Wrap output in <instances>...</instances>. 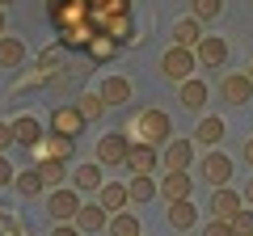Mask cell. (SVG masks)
Instances as JSON below:
<instances>
[{"instance_id": "6da1fadb", "label": "cell", "mask_w": 253, "mask_h": 236, "mask_svg": "<svg viewBox=\"0 0 253 236\" xmlns=\"http://www.w3.org/2000/svg\"><path fill=\"white\" fill-rule=\"evenodd\" d=\"M173 135V122H169V114L165 110H156V106H148V110H139L135 118H131V139L135 144H165V139Z\"/></svg>"}, {"instance_id": "7a4b0ae2", "label": "cell", "mask_w": 253, "mask_h": 236, "mask_svg": "<svg viewBox=\"0 0 253 236\" xmlns=\"http://www.w3.org/2000/svg\"><path fill=\"white\" fill-rule=\"evenodd\" d=\"M161 72L169 76L173 84H186V80H194V72H199V55L186 51V46H169V51L161 55Z\"/></svg>"}, {"instance_id": "3957f363", "label": "cell", "mask_w": 253, "mask_h": 236, "mask_svg": "<svg viewBox=\"0 0 253 236\" xmlns=\"http://www.w3.org/2000/svg\"><path fill=\"white\" fill-rule=\"evenodd\" d=\"M46 17L55 30H72L81 21H89V4L84 0H46Z\"/></svg>"}, {"instance_id": "277c9868", "label": "cell", "mask_w": 253, "mask_h": 236, "mask_svg": "<svg viewBox=\"0 0 253 236\" xmlns=\"http://www.w3.org/2000/svg\"><path fill=\"white\" fill-rule=\"evenodd\" d=\"M131 148H135V139H131V135H123V131H110V135L97 139V164H126Z\"/></svg>"}, {"instance_id": "5b68a950", "label": "cell", "mask_w": 253, "mask_h": 236, "mask_svg": "<svg viewBox=\"0 0 253 236\" xmlns=\"http://www.w3.org/2000/svg\"><path fill=\"white\" fill-rule=\"evenodd\" d=\"M81 207H84V202H81L76 190H51V207H46V211H51L55 224H76Z\"/></svg>"}, {"instance_id": "8992f818", "label": "cell", "mask_w": 253, "mask_h": 236, "mask_svg": "<svg viewBox=\"0 0 253 236\" xmlns=\"http://www.w3.org/2000/svg\"><path fill=\"white\" fill-rule=\"evenodd\" d=\"M219 97H224L228 106H249L253 101V80L245 72H228L224 80H219Z\"/></svg>"}, {"instance_id": "52a82bcc", "label": "cell", "mask_w": 253, "mask_h": 236, "mask_svg": "<svg viewBox=\"0 0 253 236\" xmlns=\"http://www.w3.org/2000/svg\"><path fill=\"white\" fill-rule=\"evenodd\" d=\"M51 131L55 135H63V139H76L84 131V114L76 106H59V110H51Z\"/></svg>"}, {"instance_id": "ba28073f", "label": "cell", "mask_w": 253, "mask_h": 236, "mask_svg": "<svg viewBox=\"0 0 253 236\" xmlns=\"http://www.w3.org/2000/svg\"><path fill=\"white\" fill-rule=\"evenodd\" d=\"M207 207H211V215H215V219L232 224V219L245 211V198H241L236 190H228V186H224V190H215V194H211V202H207Z\"/></svg>"}, {"instance_id": "9c48e42d", "label": "cell", "mask_w": 253, "mask_h": 236, "mask_svg": "<svg viewBox=\"0 0 253 236\" xmlns=\"http://www.w3.org/2000/svg\"><path fill=\"white\" fill-rule=\"evenodd\" d=\"M203 177H207L215 190H224V186L232 182V156H224V152H207V156H203Z\"/></svg>"}, {"instance_id": "30bf717a", "label": "cell", "mask_w": 253, "mask_h": 236, "mask_svg": "<svg viewBox=\"0 0 253 236\" xmlns=\"http://www.w3.org/2000/svg\"><path fill=\"white\" fill-rule=\"evenodd\" d=\"M9 127H13V144H21V148H38V144L46 139V135H42V122H38L34 114H21V118H13Z\"/></svg>"}, {"instance_id": "8fae6325", "label": "cell", "mask_w": 253, "mask_h": 236, "mask_svg": "<svg viewBox=\"0 0 253 236\" xmlns=\"http://www.w3.org/2000/svg\"><path fill=\"white\" fill-rule=\"evenodd\" d=\"M101 164L97 160H89V164H76L72 169V190L76 194H101Z\"/></svg>"}, {"instance_id": "7c38bea8", "label": "cell", "mask_w": 253, "mask_h": 236, "mask_svg": "<svg viewBox=\"0 0 253 236\" xmlns=\"http://www.w3.org/2000/svg\"><path fill=\"white\" fill-rule=\"evenodd\" d=\"M156 148L152 144H135L131 148V156H126V169H131V177H152V169H156Z\"/></svg>"}, {"instance_id": "4fadbf2b", "label": "cell", "mask_w": 253, "mask_h": 236, "mask_svg": "<svg viewBox=\"0 0 253 236\" xmlns=\"http://www.w3.org/2000/svg\"><path fill=\"white\" fill-rule=\"evenodd\" d=\"M203 38H207V34H203V21L199 17H177V21H173V46H186V51H190V46H199Z\"/></svg>"}, {"instance_id": "5bb4252c", "label": "cell", "mask_w": 253, "mask_h": 236, "mask_svg": "<svg viewBox=\"0 0 253 236\" xmlns=\"http://www.w3.org/2000/svg\"><path fill=\"white\" fill-rule=\"evenodd\" d=\"M190 160H194L190 139H169V148H165V169H169V173H186Z\"/></svg>"}, {"instance_id": "9a60e30c", "label": "cell", "mask_w": 253, "mask_h": 236, "mask_svg": "<svg viewBox=\"0 0 253 236\" xmlns=\"http://www.w3.org/2000/svg\"><path fill=\"white\" fill-rule=\"evenodd\" d=\"M76 228H81V232H106L110 228V211L101 207V202H84L81 215H76Z\"/></svg>"}, {"instance_id": "2e32d148", "label": "cell", "mask_w": 253, "mask_h": 236, "mask_svg": "<svg viewBox=\"0 0 253 236\" xmlns=\"http://www.w3.org/2000/svg\"><path fill=\"white\" fill-rule=\"evenodd\" d=\"M93 38H97V26H93V21H81V26H72V30H59V42L68 46V51H89Z\"/></svg>"}, {"instance_id": "e0dca14e", "label": "cell", "mask_w": 253, "mask_h": 236, "mask_svg": "<svg viewBox=\"0 0 253 236\" xmlns=\"http://www.w3.org/2000/svg\"><path fill=\"white\" fill-rule=\"evenodd\" d=\"M190 190H194L190 173H165V177H161V194H165L169 202H186Z\"/></svg>"}, {"instance_id": "ac0fdd59", "label": "cell", "mask_w": 253, "mask_h": 236, "mask_svg": "<svg viewBox=\"0 0 253 236\" xmlns=\"http://www.w3.org/2000/svg\"><path fill=\"white\" fill-rule=\"evenodd\" d=\"M97 202L110 211V215H123L126 202H131V190H126V186H118V182H106V186H101V194H97Z\"/></svg>"}, {"instance_id": "d6986e66", "label": "cell", "mask_w": 253, "mask_h": 236, "mask_svg": "<svg viewBox=\"0 0 253 236\" xmlns=\"http://www.w3.org/2000/svg\"><path fill=\"white\" fill-rule=\"evenodd\" d=\"M34 156L38 160H72V139H63V135H51V139H42V144L34 148Z\"/></svg>"}, {"instance_id": "ffe728a7", "label": "cell", "mask_w": 253, "mask_h": 236, "mask_svg": "<svg viewBox=\"0 0 253 236\" xmlns=\"http://www.w3.org/2000/svg\"><path fill=\"white\" fill-rule=\"evenodd\" d=\"M194 55H199L203 68H219L228 59V42H224V38H203V42L194 46Z\"/></svg>"}, {"instance_id": "44dd1931", "label": "cell", "mask_w": 253, "mask_h": 236, "mask_svg": "<svg viewBox=\"0 0 253 236\" xmlns=\"http://www.w3.org/2000/svg\"><path fill=\"white\" fill-rule=\"evenodd\" d=\"M207 97H211V93H207V84H203L199 76L186 80V84H177V101H181L186 110H203V106H207Z\"/></svg>"}, {"instance_id": "7402d4cb", "label": "cell", "mask_w": 253, "mask_h": 236, "mask_svg": "<svg viewBox=\"0 0 253 236\" xmlns=\"http://www.w3.org/2000/svg\"><path fill=\"white\" fill-rule=\"evenodd\" d=\"M101 101H106V106H126V101H131V80H126V76H110V80L101 84Z\"/></svg>"}, {"instance_id": "603a6c76", "label": "cell", "mask_w": 253, "mask_h": 236, "mask_svg": "<svg viewBox=\"0 0 253 236\" xmlns=\"http://www.w3.org/2000/svg\"><path fill=\"white\" fill-rule=\"evenodd\" d=\"M169 224L177 228V232H190V228L199 224V207H194V202H169Z\"/></svg>"}, {"instance_id": "cb8c5ba5", "label": "cell", "mask_w": 253, "mask_h": 236, "mask_svg": "<svg viewBox=\"0 0 253 236\" xmlns=\"http://www.w3.org/2000/svg\"><path fill=\"white\" fill-rule=\"evenodd\" d=\"M13 186H17L21 198H38V194L46 190V182H42V173H38V169H21L17 177H13Z\"/></svg>"}, {"instance_id": "d4e9b609", "label": "cell", "mask_w": 253, "mask_h": 236, "mask_svg": "<svg viewBox=\"0 0 253 236\" xmlns=\"http://www.w3.org/2000/svg\"><path fill=\"white\" fill-rule=\"evenodd\" d=\"M21 59H26V42L4 34L0 38V68H21Z\"/></svg>"}, {"instance_id": "484cf974", "label": "cell", "mask_w": 253, "mask_h": 236, "mask_svg": "<svg viewBox=\"0 0 253 236\" xmlns=\"http://www.w3.org/2000/svg\"><path fill=\"white\" fill-rule=\"evenodd\" d=\"M224 118H203L199 122V131H194V139L199 144H207V148H219V139H224Z\"/></svg>"}, {"instance_id": "4316f807", "label": "cell", "mask_w": 253, "mask_h": 236, "mask_svg": "<svg viewBox=\"0 0 253 236\" xmlns=\"http://www.w3.org/2000/svg\"><path fill=\"white\" fill-rule=\"evenodd\" d=\"M76 110L84 114V122H97V118L106 114V101H101V93H81V97H76Z\"/></svg>"}, {"instance_id": "83f0119b", "label": "cell", "mask_w": 253, "mask_h": 236, "mask_svg": "<svg viewBox=\"0 0 253 236\" xmlns=\"http://www.w3.org/2000/svg\"><path fill=\"white\" fill-rule=\"evenodd\" d=\"M84 55H89V59H97V64H106V59H114V55H118V42H114L110 34H97V38L89 42V51H84Z\"/></svg>"}, {"instance_id": "f1b7e54d", "label": "cell", "mask_w": 253, "mask_h": 236, "mask_svg": "<svg viewBox=\"0 0 253 236\" xmlns=\"http://www.w3.org/2000/svg\"><path fill=\"white\" fill-rule=\"evenodd\" d=\"M131 202H152V194H161V182H152V177H131Z\"/></svg>"}, {"instance_id": "f546056e", "label": "cell", "mask_w": 253, "mask_h": 236, "mask_svg": "<svg viewBox=\"0 0 253 236\" xmlns=\"http://www.w3.org/2000/svg\"><path fill=\"white\" fill-rule=\"evenodd\" d=\"M34 169L42 173V182L51 186V190H59V182H63V177H68V164H63V160H38Z\"/></svg>"}, {"instance_id": "4dcf8cb0", "label": "cell", "mask_w": 253, "mask_h": 236, "mask_svg": "<svg viewBox=\"0 0 253 236\" xmlns=\"http://www.w3.org/2000/svg\"><path fill=\"white\" fill-rule=\"evenodd\" d=\"M110 236H144V232H139V219L123 211V215H110Z\"/></svg>"}, {"instance_id": "1f68e13d", "label": "cell", "mask_w": 253, "mask_h": 236, "mask_svg": "<svg viewBox=\"0 0 253 236\" xmlns=\"http://www.w3.org/2000/svg\"><path fill=\"white\" fill-rule=\"evenodd\" d=\"M0 236H30V228H26V219L0 211Z\"/></svg>"}, {"instance_id": "d6a6232c", "label": "cell", "mask_w": 253, "mask_h": 236, "mask_svg": "<svg viewBox=\"0 0 253 236\" xmlns=\"http://www.w3.org/2000/svg\"><path fill=\"white\" fill-rule=\"evenodd\" d=\"M219 9H224V0H194V13H190V17L211 21V17H219Z\"/></svg>"}, {"instance_id": "836d02e7", "label": "cell", "mask_w": 253, "mask_h": 236, "mask_svg": "<svg viewBox=\"0 0 253 236\" xmlns=\"http://www.w3.org/2000/svg\"><path fill=\"white\" fill-rule=\"evenodd\" d=\"M232 232H236V236H253V207H245L241 215L232 219Z\"/></svg>"}, {"instance_id": "e575fe53", "label": "cell", "mask_w": 253, "mask_h": 236, "mask_svg": "<svg viewBox=\"0 0 253 236\" xmlns=\"http://www.w3.org/2000/svg\"><path fill=\"white\" fill-rule=\"evenodd\" d=\"M203 236H236V232H232V224H224V219H211V224L203 228Z\"/></svg>"}, {"instance_id": "d590c367", "label": "cell", "mask_w": 253, "mask_h": 236, "mask_svg": "<svg viewBox=\"0 0 253 236\" xmlns=\"http://www.w3.org/2000/svg\"><path fill=\"white\" fill-rule=\"evenodd\" d=\"M38 68H51V72H59V51H42V55H38Z\"/></svg>"}, {"instance_id": "8d00e7d4", "label": "cell", "mask_w": 253, "mask_h": 236, "mask_svg": "<svg viewBox=\"0 0 253 236\" xmlns=\"http://www.w3.org/2000/svg\"><path fill=\"white\" fill-rule=\"evenodd\" d=\"M51 236H84V232H81L76 224H55V228H51Z\"/></svg>"}, {"instance_id": "74e56055", "label": "cell", "mask_w": 253, "mask_h": 236, "mask_svg": "<svg viewBox=\"0 0 253 236\" xmlns=\"http://www.w3.org/2000/svg\"><path fill=\"white\" fill-rule=\"evenodd\" d=\"M9 182H13V164L0 156V186H9Z\"/></svg>"}, {"instance_id": "f35d334b", "label": "cell", "mask_w": 253, "mask_h": 236, "mask_svg": "<svg viewBox=\"0 0 253 236\" xmlns=\"http://www.w3.org/2000/svg\"><path fill=\"white\" fill-rule=\"evenodd\" d=\"M9 144H13V127H9V122H0V152H4Z\"/></svg>"}, {"instance_id": "ab89813d", "label": "cell", "mask_w": 253, "mask_h": 236, "mask_svg": "<svg viewBox=\"0 0 253 236\" xmlns=\"http://www.w3.org/2000/svg\"><path fill=\"white\" fill-rule=\"evenodd\" d=\"M245 160H249V164H253V135H249V139H245Z\"/></svg>"}, {"instance_id": "60d3db41", "label": "cell", "mask_w": 253, "mask_h": 236, "mask_svg": "<svg viewBox=\"0 0 253 236\" xmlns=\"http://www.w3.org/2000/svg\"><path fill=\"white\" fill-rule=\"evenodd\" d=\"M241 198H245V202L253 207V177H249V186H245V194H241Z\"/></svg>"}, {"instance_id": "b9f144b4", "label": "cell", "mask_w": 253, "mask_h": 236, "mask_svg": "<svg viewBox=\"0 0 253 236\" xmlns=\"http://www.w3.org/2000/svg\"><path fill=\"white\" fill-rule=\"evenodd\" d=\"M4 26H9V21H4V9H0V38H4Z\"/></svg>"}, {"instance_id": "7bdbcfd3", "label": "cell", "mask_w": 253, "mask_h": 236, "mask_svg": "<svg viewBox=\"0 0 253 236\" xmlns=\"http://www.w3.org/2000/svg\"><path fill=\"white\" fill-rule=\"evenodd\" d=\"M84 4H89V9H97V4H106V0H84Z\"/></svg>"}, {"instance_id": "ee69618b", "label": "cell", "mask_w": 253, "mask_h": 236, "mask_svg": "<svg viewBox=\"0 0 253 236\" xmlns=\"http://www.w3.org/2000/svg\"><path fill=\"white\" fill-rule=\"evenodd\" d=\"M245 76H249V80H253V64H249V68H245Z\"/></svg>"}, {"instance_id": "f6af8a7d", "label": "cell", "mask_w": 253, "mask_h": 236, "mask_svg": "<svg viewBox=\"0 0 253 236\" xmlns=\"http://www.w3.org/2000/svg\"><path fill=\"white\" fill-rule=\"evenodd\" d=\"M4 4H13V0H0V9H4Z\"/></svg>"}]
</instances>
